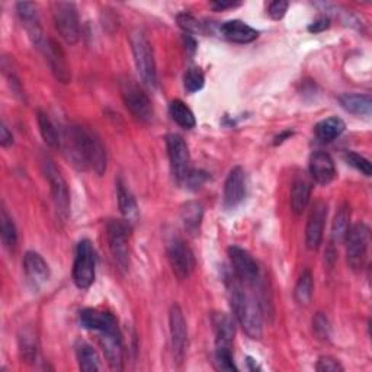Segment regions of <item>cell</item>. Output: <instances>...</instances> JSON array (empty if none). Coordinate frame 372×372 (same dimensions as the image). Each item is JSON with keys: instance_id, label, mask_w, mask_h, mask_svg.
<instances>
[{"instance_id": "6da1fadb", "label": "cell", "mask_w": 372, "mask_h": 372, "mask_svg": "<svg viewBox=\"0 0 372 372\" xmlns=\"http://www.w3.org/2000/svg\"><path fill=\"white\" fill-rule=\"evenodd\" d=\"M60 147L78 170L92 169L102 176L106 170V151L99 137L80 125H70L61 132Z\"/></svg>"}, {"instance_id": "7a4b0ae2", "label": "cell", "mask_w": 372, "mask_h": 372, "mask_svg": "<svg viewBox=\"0 0 372 372\" xmlns=\"http://www.w3.org/2000/svg\"><path fill=\"white\" fill-rule=\"evenodd\" d=\"M228 298L231 310L235 313L244 333L252 339H261L264 333V316L261 304L250 292H247L246 284L237 279L235 273H232V278L228 281Z\"/></svg>"}, {"instance_id": "3957f363", "label": "cell", "mask_w": 372, "mask_h": 372, "mask_svg": "<svg viewBox=\"0 0 372 372\" xmlns=\"http://www.w3.org/2000/svg\"><path fill=\"white\" fill-rule=\"evenodd\" d=\"M130 42L137 72L142 78L143 85L153 90L157 86V68L151 44L146 34L140 30H135L131 34Z\"/></svg>"}, {"instance_id": "277c9868", "label": "cell", "mask_w": 372, "mask_h": 372, "mask_svg": "<svg viewBox=\"0 0 372 372\" xmlns=\"http://www.w3.org/2000/svg\"><path fill=\"white\" fill-rule=\"evenodd\" d=\"M369 237L371 231L365 223H356L347 231L345 239L347 265L355 272L361 271L366 262Z\"/></svg>"}, {"instance_id": "5b68a950", "label": "cell", "mask_w": 372, "mask_h": 372, "mask_svg": "<svg viewBox=\"0 0 372 372\" xmlns=\"http://www.w3.org/2000/svg\"><path fill=\"white\" fill-rule=\"evenodd\" d=\"M97 276V258L95 249L89 240H82L78 244L75 264H73V281L78 288L87 290L95 283Z\"/></svg>"}, {"instance_id": "8992f818", "label": "cell", "mask_w": 372, "mask_h": 372, "mask_svg": "<svg viewBox=\"0 0 372 372\" xmlns=\"http://www.w3.org/2000/svg\"><path fill=\"white\" fill-rule=\"evenodd\" d=\"M53 19L60 37L67 44H76L80 38V20L78 8L72 2H54Z\"/></svg>"}, {"instance_id": "52a82bcc", "label": "cell", "mask_w": 372, "mask_h": 372, "mask_svg": "<svg viewBox=\"0 0 372 372\" xmlns=\"http://www.w3.org/2000/svg\"><path fill=\"white\" fill-rule=\"evenodd\" d=\"M121 95L127 109L140 123H150L154 116L153 105L147 93L134 80H125L121 83Z\"/></svg>"}, {"instance_id": "ba28073f", "label": "cell", "mask_w": 372, "mask_h": 372, "mask_svg": "<svg viewBox=\"0 0 372 372\" xmlns=\"http://www.w3.org/2000/svg\"><path fill=\"white\" fill-rule=\"evenodd\" d=\"M106 237L115 264L127 271L130 266V225L121 220H111L106 227Z\"/></svg>"}, {"instance_id": "9c48e42d", "label": "cell", "mask_w": 372, "mask_h": 372, "mask_svg": "<svg viewBox=\"0 0 372 372\" xmlns=\"http://www.w3.org/2000/svg\"><path fill=\"white\" fill-rule=\"evenodd\" d=\"M42 169L46 180L50 183L56 211L61 220H67L70 214V192L67 182L53 160L45 159L42 163Z\"/></svg>"}, {"instance_id": "30bf717a", "label": "cell", "mask_w": 372, "mask_h": 372, "mask_svg": "<svg viewBox=\"0 0 372 372\" xmlns=\"http://www.w3.org/2000/svg\"><path fill=\"white\" fill-rule=\"evenodd\" d=\"M166 146L173 176L178 180H186L191 172V154L188 144L179 134H169L166 138Z\"/></svg>"}, {"instance_id": "8fae6325", "label": "cell", "mask_w": 372, "mask_h": 372, "mask_svg": "<svg viewBox=\"0 0 372 372\" xmlns=\"http://www.w3.org/2000/svg\"><path fill=\"white\" fill-rule=\"evenodd\" d=\"M168 259L172 266L173 273L185 281L191 276L195 268V258L191 247L186 244L185 240L176 237L168 246Z\"/></svg>"}, {"instance_id": "7c38bea8", "label": "cell", "mask_w": 372, "mask_h": 372, "mask_svg": "<svg viewBox=\"0 0 372 372\" xmlns=\"http://www.w3.org/2000/svg\"><path fill=\"white\" fill-rule=\"evenodd\" d=\"M228 258L232 266V273H235V276L240 279L243 284L253 287L258 283L259 266L247 250L239 246H231L228 249Z\"/></svg>"}, {"instance_id": "4fadbf2b", "label": "cell", "mask_w": 372, "mask_h": 372, "mask_svg": "<svg viewBox=\"0 0 372 372\" xmlns=\"http://www.w3.org/2000/svg\"><path fill=\"white\" fill-rule=\"evenodd\" d=\"M169 332L175 361L182 364L188 351V328L182 309L178 304H173L169 311Z\"/></svg>"}, {"instance_id": "5bb4252c", "label": "cell", "mask_w": 372, "mask_h": 372, "mask_svg": "<svg viewBox=\"0 0 372 372\" xmlns=\"http://www.w3.org/2000/svg\"><path fill=\"white\" fill-rule=\"evenodd\" d=\"M39 50H42L46 61H49L51 72L56 76V79L61 83H68L70 79H72V75H70V68L66 60V54L60 46V44L49 38L42 42Z\"/></svg>"}, {"instance_id": "9a60e30c", "label": "cell", "mask_w": 372, "mask_h": 372, "mask_svg": "<svg viewBox=\"0 0 372 372\" xmlns=\"http://www.w3.org/2000/svg\"><path fill=\"white\" fill-rule=\"evenodd\" d=\"M326 218H328V204L317 201L309 216L306 227V244L310 250H317L321 244Z\"/></svg>"}, {"instance_id": "2e32d148", "label": "cell", "mask_w": 372, "mask_h": 372, "mask_svg": "<svg viewBox=\"0 0 372 372\" xmlns=\"http://www.w3.org/2000/svg\"><path fill=\"white\" fill-rule=\"evenodd\" d=\"M246 197V173L240 166L231 169L224 183V206L235 209Z\"/></svg>"}, {"instance_id": "e0dca14e", "label": "cell", "mask_w": 372, "mask_h": 372, "mask_svg": "<svg viewBox=\"0 0 372 372\" xmlns=\"http://www.w3.org/2000/svg\"><path fill=\"white\" fill-rule=\"evenodd\" d=\"M80 324L85 329L97 333L120 330L115 316L98 309H85L80 311Z\"/></svg>"}, {"instance_id": "ac0fdd59", "label": "cell", "mask_w": 372, "mask_h": 372, "mask_svg": "<svg viewBox=\"0 0 372 372\" xmlns=\"http://www.w3.org/2000/svg\"><path fill=\"white\" fill-rule=\"evenodd\" d=\"M16 13L20 22L23 23V27H25L32 44L39 49L42 42L45 41V38L42 34L37 5L32 2H19L16 5Z\"/></svg>"}, {"instance_id": "d6986e66", "label": "cell", "mask_w": 372, "mask_h": 372, "mask_svg": "<svg viewBox=\"0 0 372 372\" xmlns=\"http://www.w3.org/2000/svg\"><path fill=\"white\" fill-rule=\"evenodd\" d=\"M98 340L105 354V359L108 365L115 369L121 371L123 369V359H124V351H123V337L121 332H104L98 333Z\"/></svg>"}, {"instance_id": "ffe728a7", "label": "cell", "mask_w": 372, "mask_h": 372, "mask_svg": "<svg viewBox=\"0 0 372 372\" xmlns=\"http://www.w3.org/2000/svg\"><path fill=\"white\" fill-rule=\"evenodd\" d=\"M23 271H25L28 281L37 288L49 283L50 279L49 264L44 261L39 253L34 250L27 252L23 256Z\"/></svg>"}, {"instance_id": "44dd1931", "label": "cell", "mask_w": 372, "mask_h": 372, "mask_svg": "<svg viewBox=\"0 0 372 372\" xmlns=\"http://www.w3.org/2000/svg\"><path fill=\"white\" fill-rule=\"evenodd\" d=\"M310 175L318 185H329L336 176L332 156L326 151H316L310 159Z\"/></svg>"}, {"instance_id": "7402d4cb", "label": "cell", "mask_w": 372, "mask_h": 372, "mask_svg": "<svg viewBox=\"0 0 372 372\" xmlns=\"http://www.w3.org/2000/svg\"><path fill=\"white\" fill-rule=\"evenodd\" d=\"M221 35L236 44H249L259 37V32L242 20H228L220 28Z\"/></svg>"}, {"instance_id": "603a6c76", "label": "cell", "mask_w": 372, "mask_h": 372, "mask_svg": "<svg viewBox=\"0 0 372 372\" xmlns=\"http://www.w3.org/2000/svg\"><path fill=\"white\" fill-rule=\"evenodd\" d=\"M311 191L313 186L307 178L298 176L294 180L291 190V208L295 214H301L307 208L311 198Z\"/></svg>"}, {"instance_id": "cb8c5ba5", "label": "cell", "mask_w": 372, "mask_h": 372, "mask_svg": "<svg viewBox=\"0 0 372 372\" xmlns=\"http://www.w3.org/2000/svg\"><path fill=\"white\" fill-rule=\"evenodd\" d=\"M213 326L216 333V346L217 347H231L232 340H235V323L224 314L216 313L213 316Z\"/></svg>"}, {"instance_id": "d4e9b609", "label": "cell", "mask_w": 372, "mask_h": 372, "mask_svg": "<svg viewBox=\"0 0 372 372\" xmlns=\"http://www.w3.org/2000/svg\"><path fill=\"white\" fill-rule=\"evenodd\" d=\"M180 218L190 235H198L204 218V206L197 201H188L180 208Z\"/></svg>"}, {"instance_id": "484cf974", "label": "cell", "mask_w": 372, "mask_h": 372, "mask_svg": "<svg viewBox=\"0 0 372 372\" xmlns=\"http://www.w3.org/2000/svg\"><path fill=\"white\" fill-rule=\"evenodd\" d=\"M75 349H76L78 364H79V368L82 371H85V372L101 371V368H102L101 358H99L98 352L95 351V347L85 340H78Z\"/></svg>"}, {"instance_id": "4316f807", "label": "cell", "mask_w": 372, "mask_h": 372, "mask_svg": "<svg viewBox=\"0 0 372 372\" xmlns=\"http://www.w3.org/2000/svg\"><path fill=\"white\" fill-rule=\"evenodd\" d=\"M342 108L358 116H369L372 111V99L369 95H359V93H345L339 98Z\"/></svg>"}, {"instance_id": "83f0119b", "label": "cell", "mask_w": 372, "mask_h": 372, "mask_svg": "<svg viewBox=\"0 0 372 372\" xmlns=\"http://www.w3.org/2000/svg\"><path fill=\"white\" fill-rule=\"evenodd\" d=\"M116 197H118L120 211L124 216V218L128 223L134 221L138 217L137 201L123 180H118V183H116Z\"/></svg>"}, {"instance_id": "f1b7e54d", "label": "cell", "mask_w": 372, "mask_h": 372, "mask_svg": "<svg viewBox=\"0 0 372 372\" xmlns=\"http://www.w3.org/2000/svg\"><path fill=\"white\" fill-rule=\"evenodd\" d=\"M349 228H351V206L347 204H342L335 216L332 224V240L339 244L345 242Z\"/></svg>"}, {"instance_id": "f546056e", "label": "cell", "mask_w": 372, "mask_h": 372, "mask_svg": "<svg viewBox=\"0 0 372 372\" xmlns=\"http://www.w3.org/2000/svg\"><path fill=\"white\" fill-rule=\"evenodd\" d=\"M345 128H346V124L342 118H339V116H330V118L320 121L314 130H316V135L318 140L329 143L336 140L345 131Z\"/></svg>"}, {"instance_id": "4dcf8cb0", "label": "cell", "mask_w": 372, "mask_h": 372, "mask_svg": "<svg viewBox=\"0 0 372 372\" xmlns=\"http://www.w3.org/2000/svg\"><path fill=\"white\" fill-rule=\"evenodd\" d=\"M37 120H38L39 132H41V135L44 138V142L49 144L50 147H60L61 132L54 125V123L50 120V116L46 115L44 111H38L37 112Z\"/></svg>"}, {"instance_id": "1f68e13d", "label": "cell", "mask_w": 372, "mask_h": 372, "mask_svg": "<svg viewBox=\"0 0 372 372\" xmlns=\"http://www.w3.org/2000/svg\"><path fill=\"white\" fill-rule=\"evenodd\" d=\"M169 113L172 116V120L182 128L185 130H192L197 125V120L194 112L190 109V106H186L182 101L175 99L169 105Z\"/></svg>"}, {"instance_id": "d6a6232c", "label": "cell", "mask_w": 372, "mask_h": 372, "mask_svg": "<svg viewBox=\"0 0 372 372\" xmlns=\"http://www.w3.org/2000/svg\"><path fill=\"white\" fill-rule=\"evenodd\" d=\"M313 273L310 269H304L299 275L295 290H294V298L299 306H309L313 298Z\"/></svg>"}, {"instance_id": "836d02e7", "label": "cell", "mask_w": 372, "mask_h": 372, "mask_svg": "<svg viewBox=\"0 0 372 372\" xmlns=\"http://www.w3.org/2000/svg\"><path fill=\"white\" fill-rule=\"evenodd\" d=\"M19 352L20 358L28 364L38 358V339L32 330L25 329L19 335Z\"/></svg>"}, {"instance_id": "e575fe53", "label": "cell", "mask_w": 372, "mask_h": 372, "mask_svg": "<svg viewBox=\"0 0 372 372\" xmlns=\"http://www.w3.org/2000/svg\"><path fill=\"white\" fill-rule=\"evenodd\" d=\"M0 237H2V242L6 249L13 250L16 247L18 243L16 227L5 206H2V211H0Z\"/></svg>"}, {"instance_id": "d590c367", "label": "cell", "mask_w": 372, "mask_h": 372, "mask_svg": "<svg viewBox=\"0 0 372 372\" xmlns=\"http://www.w3.org/2000/svg\"><path fill=\"white\" fill-rule=\"evenodd\" d=\"M205 85V78L202 70L198 67H191L186 70V73L183 76V86L190 93H195L201 90Z\"/></svg>"}, {"instance_id": "8d00e7d4", "label": "cell", "mask_w": 372, "mask_h": 372, "mask_svg": "<svg viewBox=\"0 0 372 372\" xmlns=\"http://www.w3.org/2000/svg\"><path fill=\"white\" fill-rule=\"evenodd\" d=\"M214 364L218 371H235V372L237 371L235 358H232L231 347H216Z\"/></svg>"}, {"instance_id": "74e56055", "label": "cell", "mask_w": 372, "mask_h": 372, "mask_svg": "<svg viewBox=\"0 0 372 372\" xmlns=\"http://www.w3.org/2000/svg\"><path fill=\"white\" fill-rule=\"evenodd\" d=\"M345 161L347 163L349 166H352L354 169H356L358 172H361L364 176L369 178L372 173V166H371V161L368 159H365L364 156L355 153V151H347L345 154Z\"/></svg>"}, {"instance_id": "f35d334b", "label": "cell", "mask_w": 372, "mask_h": 372, "mask_svg": "<svg viewBox=\"0 0 372 372\" xmlns=\"http://www.w3.org/2000/svg\"><path fill=\"white\" fill-rule=\"evenodd\" d=\"M313 332L317 339L320 340H329L332 335L330 323L323 313H317L313 318Z\"/></svg>"}, {"instance_id": "ab89813d", "label": "cell", "mask_w": 372, "mask_h": 372, "mask_svg": "<svg viewBox=\"0 0 372 372\" xmlns=\"http://www.w3.org/2000/svg\"><path fill=\"white\" fill-rule=\"evenodd\" d=\"M179 27L188 34H197V32H201V23L197 18H194L192 15L190 13H179L178 18H176Z\"/></svg>"}, {"instance_id": "60d3db41", "label": "cell", "mask_w": 372, "mask_h": 372, "mask_svg": "<svg viewBox=\"0 0 372 372\" xmlns=\"http://www.w3.org/2000/svg\"><path fill=\"white\" fill-rule=\"evenodd\" d=\"M316 369L318 372H343L342 364L332 356H320Z\"/></svg>"}, {"instance_id": "b9f144b4", "label": "cell", "mask_w": 372, "mask_h": 372, "mask_svg": "<svg viewBox=\"0 0 372 372\" xmlns=\"http://www.w3.org/2000/svg\"><path fill=\"white\" fill-rule=\"evenodd\" d=\"M288 6L290 5H288V2H285V0H275V2L269 4L268 13L273 20H279L285 16Z\"/></svg>"}, {"instance_id": "7bdbcfd3", "label": "cell", "mask_w": 372, "mask_h": 372, "mask_svg": "<svg viewBox=\"0 0 372 372\" xmlns=\"http://www.w3.org/2000/svg\"><path fill=\"white\" fill-rule=\"evenodd\" d=\"M329 28H330V19L328 16H320L309 27V31L313 34H318V32H323Z\"/></svg>"}, {"instance_id": "ee69618b", "label": "cell", "mask_w": 372, "mask_h": 372, "mask_svg": "<svg viewBox=\"0 0 372 372\" xmlns=\"http://www.w3.org/2000/svg\"><path fill=\"white\" fill-rule=\"evenodd\" d=\"M186 180H188L190 186H194V188H199V186L206 180V173L201 172V170H191L188 178H186Z\"/></svg>"}, {"instance_id": "f6af8a7d", "label": "cell", "mask_w": 372, "mask_h": 372, "mask_svg": "<svg viewBox=\"0 0 372 372\" xmlns=\"http://www.w3.org/2000/svg\"><path fill=\"white\" fill-rule=\"evenodd\" d=\"M12 144H13V135L9 131V128L5 124H2L0 125V146L9 147Z\"/></svg>"}, {"instance_id": "bcb514c9", "label": "cell", "mask_w": 372, "mask_h": 372, "mask_svg": "<svg viewBox=\"0 0 372 372\" xmlns=\"http://www.w3.org/2000/svg\"><path fill=\"white\" fill-rule=\"evenodd\" d=\"M240 2H232V0H218V2H211V8L216 11H225L240 6Z\"/></svg>"}, {"instance_id": "7dc6e473", "label": "cell", "mask_w": 372, "mask_h": 372, "mask_svg": "<svg viewBox=\"0 0 372 372\" xmlns=\"http://www.w3.org/2000/svg\"><path fill=\"white\" fill-rule=\"evenodd\" d=\"M292 132H285V134H283L281 137H276V142H275V144H279V143H283L284 142V138H287V137H290Z\"/></svg>"}]
</instances>
